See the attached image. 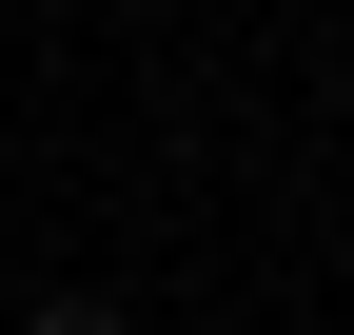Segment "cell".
<instances>
[{"label":"cell","instance_id":"1","mask_svg":"<svg viewBox=\"0 0 354 335\" xmlns=\"http://www.w3.org/2000/svg\"><path fill=\"white\" fill-rule=\"evenodd\" d=\"M20 335H138V316H118V296H39Z\"/></svg>","mask_w":354,"mask_h":335}]
</instances>
